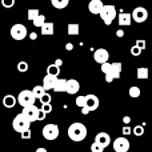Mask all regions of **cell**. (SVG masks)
Here are the masks:
<instances>
[{
    "instance_id": "7bdbcfd3",
    "label": "cell",
    "mask_w": 152,
    "mask_h": 152,
    "mask_svg": "<svg viewBox=\"0 0 152 152\" xmlns=\"http://www.w3.org/2000/svg\"><path fill=\"white\" fill-rule=\"evenodd\" d=\"M66 50L67 51H72V50H74V44H72V43H67V44H66Z\"/></svg>"
},
{
    "instance_id": "ac0fdd59",
    "label": "cell",
    "mask_w": 152,
    "mask_h": 152,
    "mask_svg": "<svg viewBox=\"0 0 152 152\" xmlns=\"http://www.w3.org/2000/svg\"><path fill=\"white\" fill-rule=\"evenodd\" d=\"M18 103V100H16V97L13 96V95H5L4 99H3V105H4L5 108H13L15 107V104Z\"/></svg>"
},
{
    "instance_id": "603a6c76",
    "label": "cell",
    "mask_w": 152,
    "mask_h": 152,
    "mask_svg": "<svg viewBox=\"0 0 152 152\" xmlns=\"http://www.w3.org/2000/svg\"><path fill=\"white\" fill-rule=\"evenodd\" d=\"M51 4L58 10H63L69 4V0H51Z\"/></svg>"
},
{
    "instance_id": "6da1fadb",
    "label": "cell",
    "mask_w": 152,
    "mask_h": 152,
    "mask_svg": "<svg viewBox=\"0 0 152 152\" xmlns=\"http://www.w3.org/2000/svg\"><path fill=\"white\" fill-rule=\"evenodd\" d=\"M102 72L105 75V81L112 83L115 79H120L121 74V63H105L102 67Z\"/></svg>"
},
{
    "instance_id": "5b68a950",
    "label": "cell",
    "mask_w": 152,
    "mask_h": 152,
    "mask_svg": "<svg viewBox=\"0 0 152 152\" xmlns=\"http://www.w3.org/2000/svg\"><path fill=\"white\" fill-rule=\"evenodd\" d=\"M100 105V100L96 95H86V107L81 108V113L83 115H88L92 111H96Z\"/></svg>"
},
{
    "instance_id": "ba28073f",
    "label": "cell",
    "mask_w": 152,
    "mask_h": 152,
    "mask_svg": "<svg viewBox=\"0 0 152 152\" xmlns=\"http://www.w3.org/2000/svg\"><path fill=\"white\" fill-rule=\"evenodd\" d=\"M11 37L15 40H23L27 37V35H28V31H27V27L24 26V24H13L12 27H11Z\"/></svg>"
},
{
    "instance_id": "44dd1931",
    "label": "cell",
    "mask_w": 152,
    "mask_h": 152,
    "mask_svg": "<svg viewBox=\"0 0 152 152\" xmlns=\"http://www.w3.org/2000/svg\"><path fill=\"white\" fill-rule=\"evenodd\" d=\"M66 87H67V79H58L53 91L55 92H66Z\"/></svg>"
},
{
    "instance_id": "484cf974",
    "label": "cell",
    "mask_w": 152,
    "mask_h": 152,
    "mask_svg": "<svg viewBox=\"0 0 152 152\" xmlns=\"http://www.w3.org/2000/svg\"><path fill=\"white\" fill-rule=\"evenodd\" d=\"M128 94H129V96H131V97H134V99H136V97H139V96H140V94H142V91H140V88H139V87H136V86H132L131 88H129Z\"/></svg>"
},
{
    "instance_id": "d6a6232c",
    "label": "cell",
    "mask_w": 152,
    "mask_h": 152,
    "mask_svg": "<svg viewBox=\"0 0 152 152\" xmlns=\"http://www.w3.org/2000/svg\"><path fill=\"white\" fill-rule=\"evenodd\" d=\"M1 5L4 8H12L15 5V0H1Z\"/></svg>"
},
{
    "instance_id": "1f68e13d",
    "label": "cell",
    "mask_w": 152,
    "mask_h": 152,
    "mask_svg": "<svg viewBox=\"0 0 152 152\" xmlns=\"http://www.w3.org/2000/svg\"><path fill=\"white\" fill-rule=\"evenodd\" d=\"M76 105L80 108L86 107V96H77L76 97Z\"/></svg>"
},
{
    "instance_id": "4fadbf2b",
    "label": "cell",
    "mask_w": 152,
    "mask_h": 152,
    "mask_svg": "<svg viewBox=\"0 0 152 152\" xmlns=\"http://www.w3.org/2000/svg\"><path fill=\"white\" fill-rule=\"evenodd\" d=\"M94 143L99 144L102 148H105V147H108V145H110L111 137H110V135H108L107 132H99V134L95 136V142Z\"/></svg>"
},
{
    "instance_id": "d590c367",
    "label": "cell",
    "mask_w": 152,
    "mask_h": 152,
    "mask_svg": "<svg viewBox=\"0 0 152 152\" xmlns=\"http://www.w3.org/2000/svg\"><path fill=\"white\" fill-rule=\"evenodd\" d=\"M91 151H92V152H103V151H104V148H102L99 144H96V143H92Z\"/></svg>"
},
{
    "instance_id": "74e56055",
    "label": "cell",
    "mask_w": 152,
    "mask_h": 152,
    "mask_svg": "<svg viewBox=\"0 0 152 152\" xmlns=\"http://www.w3.org/2000/svg\"><path fill=\"white\" fill-rule=\"evenodd\" d=\"M20 136H21V139H29L31 137V129H27V131L21 132Z\"/></svg>"
},
{
    "instance_id": "83f0119b",
    "label": "cell",
    "mask_w": 152,
    "mask_h": 152,
    "mask_svg": "<svg viewBox=\"0 0 152 152\" xmlns=\"http://www.w3.org/2000/svg\"><path fill=\"white\" fill-rule=\"evenodd\" d=\"M39 15H40L39 10H35V8H34V10H28V12H27V19H28V20H31V21H34Z\"/></svg>"
},
{
    "instance_id": "2e32d148",
    "label": "cell",
    "mask_w": 152,
    "mask_h": 152,
    "mask_svg": "<svg viewBox=\"0 0 152 152\" xmlns=\"http://www.w3.org/2000/svg\"><path fill=\"white\" fill-rule=\"evenodd\" d=\"M103 7H104V4H103L102 0H91V1H89V4H88L89 12L94 13V15H100Z\"/></svg>"
},
{
    "instance_id": "4dcf8cb0",
    "label": "cell",
    "mask_w": 152,
    "mask_h": 152,
    "mask_svg": "<svg viewBox=\"0 0 152 152\" xmlns=\"http://www.w3.org/2000/svg\"><path fill=\"white\" fill-rule=\"evenodd\" d=\"M51 100H52V96H51L50 94H47L45 92V95L40 99V103H42V105H45V104H51Z\"/></svg>"
},
{
    "instance_id": "e575fe53",
    "label": "cell",
    "mask_w": 152,
    "mask_h": 152,
    "mask_svg": "<svg viewBox=\"0 0 152 152\" xmlns=\"http://www.w3.org/2000/svg\"><path fill=\"white\" fill-rule=\"evenodd\" d=\"M42 112H44L45 115H47V113H50V112H52V105L51 104H45V105H42Z\"/></svg>"
},
{
    "instance_id": "836d02e7",
    "label": "cell",
    "mask_w": 152,
    "mask_h": 152,
    "mask_svg": "<svg viewBox=\"0 0 152 152\" xmlns=\"http://www.w3.org/2000/svg\"><path fill=\"white\" fill-rule=\"evenodd\" d=\"M135 45H136V47L139 48L140 51H144V50H145V40L137 39V40H136V44H135Z\"/></svg>"
},
{
    "instance_id": "cb8c5ba5",
    "label": "cell",
    "mask_w": 152,
    "mask_h": 152,
    "mask_svg": "<svg viewBox=\"0 0 152 152\" xmlns=\"http://www.w3.org/2000/svg\"><path fill=\"white\" fill-rule=\"evenodd\" d=\"M47 75H51V76L58 77V75H60V68L56 67L55 64H51V66L47 67Z\"/></svg>"
},
{
    "instance_id": "ab89813d",
    "label": "cell",
    "mask_w": 152,
    "mask_h": 152,
    "mask_svg": "<svg viewBox=\"0 0 152 152\" xmlns=\"http://www.w3.org/2000/svg\"><path fill=\"white\" fill-rule=\"evenodd\" d=\"M28 36H29V39H31V40H36L37 39V34H36V32H31Z\"/></svg>"
},
{
    "instance_id": "9c48e42d",
    "label": "cell",
    "mask_w": 152,
    "mask_h": 152,
    "mask_svg": "<svg viewBox=\"0 0 152 152\" xmlns=\"http://www.w3.org/2000/svg\"><path fill=\"white\" fill-rule=\"evenodd\" d=\"M39 112H40V110L36 107V105L26 107V108H23V111H21V113L24 115V118H26L29 123L37 121V119H39Z\"/></svg>"
},
{
    "instance_id": "ffe728a7",
    "label": "cell",
    "mask_w": 152,
    "mask_h": 152,
    "mask_svg": "<svg viewBox=\"0 0 152 152\" xmlns=\"http://www.w3.org/2000/svg\"><path fill=\"white\" fill-rule=\"evenodd\" d=\"M55 31V26L51 21H45V24L42 27V35H53Z\"/></svg>"
},
{
    "instance_id": "8992f818",
    "label": "cell",
    "mask_w": 152,
    "mask_h": 152,
    "mask_svg": "<svg viewBox=\"0 0 152 152\" xmlns=\"http://www.w3.org/2000/svg\"><path fill=\"white\" fill-rule=\"evenodd\" d=\"M29 126H31V123L24 118V115L21 112L18 113V115L15 116V119H13V121H12V128L15 129L16 132H19V134L27 131V129H31Z\"/></svg>"
},
{
    "instance_id": "b9f144b4",
    "label": "cell",
    "mask_w": 152,
    "mask_h": 152,
    "mask_svg": "<svg viewBox=\"0 0 152 152\" xmlns=\"http://www.w3.org/2000/svg\"><path fill=\"white\" fill-rule=\"evenodd\" d=\"M116 36H118V37H123L124 36V31H123V29H118V31H116Z\"/></svg>"
},
{
    "instance_id": "ee69618b",
    "label": "cell",
    "mask_w": 152,
    "mask_h": 152,
    "mask_svg": "<svg viewBox=\"0 0 152 152\" xmlns=\"http://www.w3.org/2000/svg\"><path fill=\"white\" fill-rule=\"evenodd\" d=\"M44 119H45V113L40 111L39 112V119H37V120H44Z\"/></svg>"
},
{
    "instance_id": "3957f363",
    "label": "cell",
    "mask_w": 152,
    "mask_h": 152,
    "mask_svg": "<svg viewBox=\"0 0 152 152\" xmlns=\"http://www.w3.org/2000/svg\"><path fill=\"white\" fill-rule=\"evenodd\" d=\"M18 103L21 105L23 108L26 107H31V105H35V96L32 94L31 89H23V91L19 92L18 95Z\"/></svg>"
},
{
    "instance_id": "7dc6e473",
    "label": "cell",
    "mask_w": 152,
    "mask_h": 152,
    "mask_svg": "<svg viewBox=\"0 0 152 152\" xmlns=\"http://www.w3.org/2000/svg\"><path fill=\"white\" fill-rule=\"evenodd\" d=\"M72 152H76V151H72Z\"/></svg>"
},
{
    "instance_id": "7402d4cb",
    "label": "cell",
    "mask_w": 152,
    "mask_h": 152,
    "mask_svg": "<svg viewBox=\"0 0 152 152\" xmlns=\"http://www.w3.org/2000/svg\"><path fill=\"white\" fill-rule=\"evenodd\" d=\"M32 94H34L35 99L40 100L45 95V91H44V88H43V86H35L34 89H32Z\"/></svg>"
},
{
    "instance_id": "8fae6325",
    "label": "cell",
    "mask_w": 152,
    "mask_h": 152,
    "mask_svg": "<svg viewBox=\"0 0 152 152\" xmlns=\"http://www.w3.org/2000/svg\"><path fill=\"white\" fill-rule=\"evenodd\" d=\"M112 147H113V150H115V152H128L129 142L126 137H118V139H115Z\"/></svg>"
},
{
    "instance_id": "e0dca14e",
    "label": "cell",
    "mask_w": 152,
    "mask_h": 152,
    "mask_svg": "<svg viewBox=\"0 0 152 152\" xmlns=\"http://www.w3.org/2000/svg\"><path fill=\"white\" fill-rule=\"evenodd\" d=\"M118 23H119V26H121V27H128V26H131V23H132V16H131V13H127V12H121V13H119V16H118Z\"/></svg>"
},
{
    "instance_id": "52a82bcc",
    "label": "cell",
    "mask_w": 152,
    "mask_h": 152,
    "mask_svg": "<svg viewBox=\"0 0 152 152\" xmlns=\"http://www.w3.org/2000/svg\"><path fill=\"white\" fill-rule=\"evenodd\" d=\"M43 137L47 140H50V142H52V140H56L59 136V134H60V131H59V126H56V124H47V126L43 127Z\"/></svg>"
},
{
    "instance_id": "d6986e66",
    "label": "cell",
    "mask_w": 152,
    "mask_h": 152,
    "mask_svg": "<svg viewBox=\"0 0 152 152\" xmlns=\"http://www.w3.org/2000/svg\"><path fill=\"white\" fill-rule=\"evenodd\" d=\"M136 77L139 79V80H147L148 77H150V69L147 68V67H139V68L136 69Z\"/></svg>"
},
{
    "instance_id": "5bb4252c",
    "label": "cell",
    "mask_w": 152,
    "mask_h": 152,
    "mask_svg": "<svg viewBox=\"0 0 152 152\" xmlns=\"http://www.w3.org/2000/svg\"><path fill=\"white\" fill-rule=\"evenodd\" d=\"M59 77H55V76H51V75H45L44 79H43V88L44 91H50V89H53L56 86V81H58Z\"/></svg>"
},
{
    "instance_id": "f35d334b",
    "label": "cell",
    "mask_w": 152,
    "mask_h": 152,
    "mask_svg": "<svg viewBox=\"0 0 152 152\" xmlns=\"http://www.w3.org/2000/svg\"><path fill=\"white\" fill-rule=\"evenodd\" d=\"M131 134H132V128H131V127H128V126L124 127V128H123V135H124V136L131 135Z\"/></svg>"
},
{
    "instance_id": "d4e9b609",
    "label": "cell",
    "mask_w": 152,
    "mask_h": 152,
    "mask_svg": "<svg viewBox=\"0 0 152 152\" xmlns=\"http://www.w3.org/2000/svg\"><path fill=\"white\" fill-rule=\"evenodd\" d=\"M79 31H80L79 24H76V23L68 24V35H71V36H76V35H79Z\"/></svg>"
},
{
    "instance_id": "30bf717a",
    "label": "cell",
    "mask_w": 152,
    "mask_h": 152,
    "mask_svg": "<svg viewBox=\"0 0 152 152\" xmlns=\"http://www.w3.org/2000/svg\"><path fill=\"white\" fill-rule=\"evenodd\" d=\"M132 19H134L136 23H144L148 19V11L144 7H136L131 13Z\"/></svg>"
},
{
    "instance_id": "f6af8a7d",
    "label": "cell",
    "mask_w": 152,
    "mask_h": 152,
    "mask_svg": "<svg viewBox=\"0 0 152 152\" xmlns=\"http://www.w3.org/2000/svg\"><path fill=\"white\" fill-rule=\"evenodd\" d=\"M123 121H124L126 124H128L129 121H131V118H129V116H124V118H123Z\"/></svg>"
},
{
    "instance_id": "8d00e7d4",
    "label": "cell",
    "mask_w": 152,
    "mask_h": 152,
    "mask_svg": "<svg viewBox=\"0 0 152 152\" xmlns=\"http://www.w3.org/2000/svg\"><path fill=\"white\" fill-rule=\"evenodd\" d=\"M140 53H142V51H140L139 48L136 47V45H134V47H131V55H132V56H139Z\"/></svg>"
},
{
    "instance_id": "277c9868",
    "label": "cell",
    "mask_w": 152,
    "mask_h": 152,
    "mask_svg": "<svg viewBox=\"0 0 152 152\" xmlns=\"http://www.w3.org/2000/svg\"><path fill=\"white\" fill-rule=\"evenodd\" d=\"M116 16H118V11H116L115 5H111V4L104 5L102 12H100V18L103 19L105 26H110V24L115 20Z\"/></svg>"
},
{
    "instance_id": "f1b7e54d",
    "label": "cell",
    "mask_w": 152,
    "mask_h": 152,
    "mask_svg": "<svg viewBox=\"0 0 152 152\" xmlns=\"http://www.w3.org/2000/svg\"><path fill=\"white\" fill-rule=\"evenodd\" d=\"M18 71L19 72H27V71H28V63H27V61H24V60L19 61V63H18Z\"/></svg>"
},
{
    "instance_id": "9a60e30c",
    "label": "cell",
    "mask_w": 152,
    "mask_h": 152,
    "mask_svg": "<svg viewBox=\"0 0 152 152\" xmlns=\"http://www.w3.org/2000/svg\"><path fill=\"white\" fill-rule=\"evenodd\" d=\"M80 89V84L76 79H68L67 80V87H66V92L69 95H75L79 92Z\"/></svg>"
},
{
    "instance_id": "4316f807",
    "label": "cell",
    "mask_w": 152,
    "mask_h": 152,
    "mask_svg": "<svg viewBox=\"0 0 152 152\" xmlns=\"http://www.w3.org/2000/svg\"><path fill=\"white\" fill-rule=\"evenodd\" d=\"M44 24H45V16L40 13V15L34 20V26H35V27H39V28H42Z\"/></svg>"
},
{
    "instance_id": "60d3db41",
    "label": "cell",
    "mask_w": 152,
    "mask_h": 152,
    "mask_svg": "<svg viewBox=\"0 0 152 152\" xmlns=\"http://www.w3.org/2000/svg\"><path fill=\"white\" fill-rule=\"evenodd\" d=\"M53 64H55L56 67H59V68H60V67H61V64H63V60H61V59H56V60H55V63H53Z\"/></svg>"
},
{
    "instance_id": "7a4b0ae2",
    "label": "cell",
    "mask_w": 152,
    "mask_h": 152,
    "mask_svg": "<svg viewBox=\"0 0 152 152\" xmlns=\"http://www.w3.org/2000/svg\"><path fill=\"white\" fill-rule=\"evenodd\" d=\"M87 136V128L83 123H72L68 127V137L72 142H83Z\"/></svg>"
},
{
    "instance_id": "f546056e",
    "label": "cell",
    "mask_w": 152,
    "mask_h": 152,
    "mask_svg": "<svg viewBox=\"0 0 152 152\" xmlns=\"http://www.w3.org/2000/svg\"><path fill=\"white\" fill-rule=\"evenodd\" d=\"M132 132H134L135 136H142V135L144 134V127L143 126H135L134 128H132Z\"/></svg>"
},
{
    "instance_id": "7c38bea8",
    "label": "cell",
    "mask_w": 152,
    "mask_h": 152,
    "mask_svg": "<svg viewBox=\"0 0 152 152\" xmlns=\"http://www.w3.org/2000/svg\"><path fill=\"white\" fill-rule=\"evenodd\" d=\"M108 59H110V53H108V51L105 50V48H99V50L95 51L94 60L96 61V63H99L103 66V64L108 63Z\"/></svg>"
},
{
    "instance_id": "bcb514c9",
    "label": "cell",
    "mask_w": 152,
    "mask_h": 152,
    "mask_svg": "<svg viewBox=\"0 0 152 152\" xmlns=\"http://www.w3.org/2000/svg\"><path fill=\"white\" fill-rule=\"evenodd\" d=\"M36 152H47V150L45 148H43V147H40V148H37Z\"/></svg>"
}]
</instances>
